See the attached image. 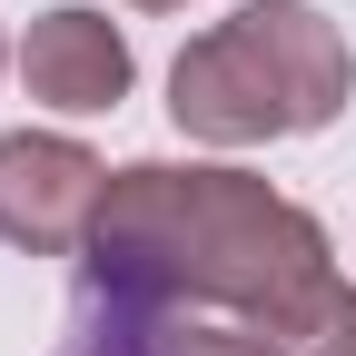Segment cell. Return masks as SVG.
I'll use <instances>...</instances> for the list:
<instances>
[{
    "label": "cell",
    "instance_id": "cell-1",
    "mask_svg": "<svg viewBox=\"0 0 356 356\" xmlns=\"http://www.w3.org/2000/svg\"><path fill=\"white\" fill-rule=\"evenodd\" d=\"M89 287L109 307L238 317L277 356H317L356 327V287L327 267V228L248 168H119L89 228Z\"/></svg>",
    "mask_w": 356,
    "mask_h": 356
},
{
    "label": "cell",
    "instance_id": "cell-2",
    "mask_svg": "<svg viewBox=\"0 0 356 356\" xmlns=\"http://www.w3.org/2000/svg\"><path fill=\"white\" fill-rule=\"evenodd\" d=\"M356 89V60L327 10L307 0H248L218 30H198L168 70V119L208 149H257V139H307L327 129Z\"/></svg>",
    "mask_w": 356,
    "mask_h": 356
},
{
    "label": "cell",
    "instance_id": "cell-6",
    "mask_svg": "<svg viewBox=\"0 0 356 356\" xmlns=\"http://www.w3.org/2000/svg\"><path fill=\"white\" fill-rule=\"evenodd\" d=\"M0 70H10V40H0Z\"/></svg>",
    "mask_w": 356,
    "mask_h": 356
},
{
    "label": "cell",
    "instance_id": "cell-4",
    "mask_svg": "<svg viewBox=\"0 0 356 356\" xmlns=\"http://www.w3.org/2000/svg\"><path fill=\"white\" fill-rule=\"evenodd\" d=\"M129 40L109 10H50V20H30L20 40V79H30V99L40 109H60V119H99L129 99Z\"/></svg>",
    "mask_w": 356,
    "mask_h": 356
},
{
    "label": "cell",
    "instance_id": "cell-3",
    "mask_svg": "<svg viewBox=\"0 0 356 356\" xmlns=\"http://www.w3.org/2000/svg\"><path fill=\"white\" fill-rule=\"evenodd\" d=\"M99 198H109V168L79 139H60V129H10L0 139V238L10 248H30V257L89 248Z\"/></svg>",
    "mask_w": 356,
    "mask_h": 356
},
{
    "label": "cell",
    "instance_id": "cell-5",
    "mask_svg": "<svg viewBox=\"0 0 356 356\" xmlns=\"http://www.w3.org/2000/svg\"><path fill=\"white\" fill-rule=\"evenodd\" d=\"M139 10H188V0H139Z\"/></svg>",
    "mask_w": 356,
    "mask_h": 356
}]
</instances>
